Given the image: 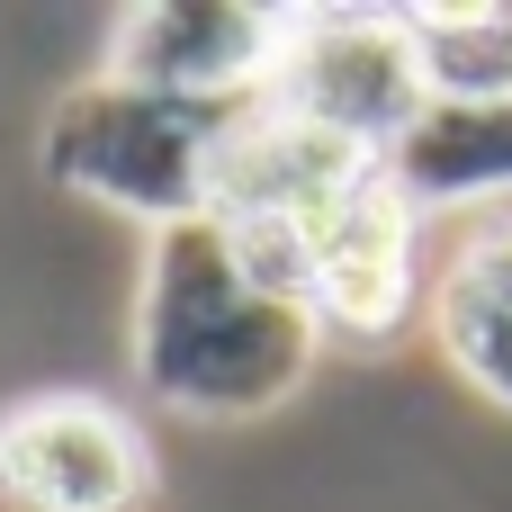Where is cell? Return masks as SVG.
<instances>
[{
	"label": "cell",
	"instance_id": "cell-1",
	"mask_svg": "<svg viewBox=\"0 0 512 512\" xmlns=\"http://www.w3.org/2000/svg\"><path fill=\"white\" fill-rule=\"evenodd\" d=\"M315 351H324L315 315L288 297H261L234 270L216 216L153 234V270L135 306V378L153 405L198 423H252L306 387Z\"/></svg>",
	"mask_w": 512,
	"mask_h": 512
},
{
	"label": "cell",
	"instance_id": "cell-5",
	"mask_svg": "<svg viewBox=\"0 0 512 512\" xmlns=\"http://www.w3.org/2000/svg\"><path fill=\"white\" fill-rule=\"evenodd\" d=\"M153 459L135 423L99 396H27L0 414V504L9 512H144Z\"/></svg>",
	"mask_w": 512,
	"mask_h": 512
},
{
	"label": "cell",
	"instance_id": "cell-8",
	"mask_svg": "<svg viewBox=\"0 0 512 512\" xmlns=\"http://www.w3.org/2000/svg\"><path fill=\"white\" fill-rule=\"evenodd\" d=\"M387 189L432 216V207H486L512 198V99H432L396 144H387Z\"/></svg>",
	"mask_w": 512,
	"mask_h": 512
},
{
	"label": "cell",
	"instance_id": "cell-4",
	"mask_svg": "<svg viewBox=\"0 0 512 512\" xmlns=\"http://www.w3.org/2000/svg\"><path fill=\"white\" fill-rule=\"evenodd\" d=\"M297 9H252V0H144L117 18L108 81L162 90L189 108H252L279 72Z\"/></svg>",
	"mask_w": 512,
	"mask_h": 512
},
{
	"label": "cell",
	"instance_id": "cell-3",
	"mask_svg": "<svg viewBox=\"0 0 512 512\" xmlns=\"http://www.w3.org/2000/svg\"><path fill=\"white\" fill-rule=\"evenodd\" d=\"M261 108L324 126V135L387 162V144L432 108V90H423V63H414L396 9H297Z\"/></svg>",
	"mask_w": 512,
	"mask_h": 512
},
{
	"label": "cell",
	"instance_id": "cell-9",
	"mask_svg": "<svg viewBox=\"0 0 512 512\" xmlns=\"http://www.w3.org/2000/svg\"><path fill=\"white\" fill-rule=\"evenodd\" d=\"M396 18L432 99H512V0H432Z\"/></svg>",
	"mask_w": 512,
	"mask_h": 512
},
{
	"label": "cell",
	"instance_id": "cell-7",
	"mask_svg": "<svg viewBox=\"0 0 512 512\" xmlns=\"http://www.w3.org/2000/svg\"><path fill=\"white\" fill-rule=\"evenodd\" d=\"M360 180H378V153L324 135V126H297L279 108H243L216 144V171H207V216L234 225V216H324L333 198H351Z\"/></svg>",
	"mask_w": 512,
	"mask_h": 512
},
{
	"label": "cell",
	"instance_id": "cell-2",
	"mask_svg": "<svg viewBox=\"0 0 512 512\" xmlns=\"http://www.w3.org/2000/svg\"><path fill=\"white\" fill-rule=\"evenodd\" d=\"M234 117L243 108H189V99L126 90L99 72V81L63 90V108L45 117V180H63L99 207H126L162 234V225L207 216V171H216V144Z\"/></svg>",
	"mask_w": 512,
	"mask_h": 512
},
{
	"label": "cell",
	"instance_id": "cell-6",
	"mask_svg": "<svg viewBox=\"0 0 512 512\" xmlns=\"http://www.w3.org/2000/svg\"><path fill=\"white\" fill-rule=\"evenodd\" d=\"M414 207L378 180H360L351 198H333L324 216H306V243H315V288H306V315L315 333H342V342H387L405 315H414Z\"/></svg>",
	"mask_w": 512,
	"mask_h": 512
},
{
	"label": "cell",
	"instance_id": "cell-10",
	"mask_svg": "<svg viewBox=\"0 0 512 512\" xmlns=\"http://www.w3.org/2000/svg\"><path fill=\"white\" fill-rule=\"evenodd\" d=\"M432 333L450 351V369L495 396L512 414V306H486V297H459V288H432Z\"/></svg>",
	"mask_w": 512,
	"mask_h": 512
}]
</instances>
